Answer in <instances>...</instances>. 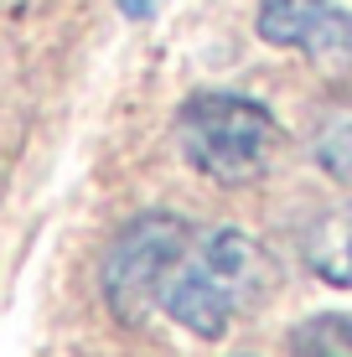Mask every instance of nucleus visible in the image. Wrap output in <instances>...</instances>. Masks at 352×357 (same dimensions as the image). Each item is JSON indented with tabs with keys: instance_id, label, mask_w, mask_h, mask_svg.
Listing matches in <instances>:
<instances>
[{
	"instance_id": "nucleus-1",
	"label": "nucleus",
	"mask_w": 352,
	"mask_h": 357,
	"mask_svg": "<svg viewBox=\"0 0 352 357\" xmlns=\"http://www.w3.org/2000/svg\"><path fill=\"white\" fill-rule=\"evenodd\" d=\"M270 290V254L244 228H208L181 254L161 290V311L202 342L228 337V326Z\"/></svg>"
},
{
	"instance_id": "nucleus-2",
	"label": "nucleus",
	"mask_w": 352,
	"mask_h": 357,
	"mask_svg": "<svg viewBox=\"0 0 352 357\" xmlns=\"http://www.w3.org/2000/svg\"><path fill=\"white\" fill-rule=\"evenodd\" d=\"M280 125L275 114L249 93L202 89L176 109V145L197 176L217 187H249L270 171Z\"/></svg>"
},
{
	"instance_id": "nucleus-3",
	"label": "nucleus",
	"mask_w": 352,
	"mask_h": 357,
	"mask_svg": "<svg viewBox=\"0 0 352 357\" xmlns=\"http://www.w3.org/2000/svg\"><path fill=\"white\" fill-rule=\"evenodd\" d=\"M192 238H197L192 223L176 213H140L114 233V243L104 249V264H99V285L114 321L145 326V316L161 311V290L176 275Z\"/></svg>"
},
{
	"instance_id": "nucleus-4",
	"label": "nucleus",
	"mask_w": 352,
	"mask_h": 357,
	"mask_svg": "<svg viewBox=\"0 0 352 357\" xmlns=\"http://www.w3.org/2000/svg\"><path fill=\"white\" fill-rule=\"evenodd\" d=\"M254 31L280 52L306 57H342L352 47V16L337 0H259Z\"/></svg>"
},
{
	"instance_id": "nucleus-5",
	"label": "nucleus",
	"mask_w": 352,
	"mask_h": 357,
	"mask_svg": "<svg viewBox=\"0 0 352 357\" xmlns=\"http://www.w3.org/2000/svg\"><path fill=\"white\" fill-rule=\"evenodd\" d=\"M300 264L332 290H352V202L321 207L300 228Z\"/></svg>"
},
{
	"instance_id": "nucleus-6",
	"label": "nucleus",
	"mask_w": 352,
	"mask_h": 357,
	"mask_svg": "<svg viewBox=\"0 0 352 357\" xmlns=\"http://www.w3.org/2000/svg\"><path fill=\"white\" fill-rule=\"evenodd\" d=\"M290 357H352V311H316L290 326Z\"/></svg>"
},
{
	"instance_id": "nucleus-7",
	"label": "nucleus",
	"mask_w": 352,
	"mask_h": 357,
	"mask_svg": "<svg viewBox=\"0 0 352 357\" xmlns=\"http://www.w3.org/2000/svg\"><path fill=\"white\" fill-rule=\"evenodd\" d=\"M316 166H321L332 181L352 187V109H342V114H337L332 125L316 135Z\"/></svg>"
},
{
	"instance_id": "nucleus-8",
	"label": "nucleus",
	"mask_w": 352,
	"mask_h": 357,
	"mask_svg": "<svg viewBox=\"0 0 352 357\" xmlns=\"http://www.w3.org/2000/svg\"><path fill=\"white\" fill-rule=\"evenodd\" d=\"M114 6H119V16H125V21H145L155 10V0H114Z\"/></svg>"
}]
</instances>
